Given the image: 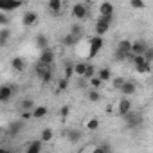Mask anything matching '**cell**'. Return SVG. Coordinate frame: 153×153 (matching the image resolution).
Returning a JSON list of instances; mask_svg holds the SVG:
<instances>
[{
    "label": "cell",
    "instance_id": "6da1fadb",
    "mask_svg": "<svg viewBox=\"0 0 153 153\" xmlns=\"http://www.w3.org/2000/svg\"><path fill=\"white\" fill-rule=\"evenodd\" d=\"M114 24V15H99L94 24V31L97 36H105Z\"/></svg>",
    "mask_w": 153,
    "mask_h": 153
},
{
    "label": "cell",
    "instance_id": "7a4b0ae2",
    "mask_svg": "<svg viewBox=\"0 0 153 153\" xmlns=\"http://www.w3.org/2000/svg\"><path fill=\"white\" fill-rule=\"evenodd\" d=\"M123 121H124L128 130H135V128H140L144 124V114L137 112V110H130L128 114L123 115Z\"/></svg>",
    "mask_w": 153,
    "mask_h": 153
},
{
    "label": "cell",
    "instance_id": "3957f363",
    "mask_svg": "<svg viewBox=\"0 0 153 153\" xmlns=\"http://www.w3.org/2000/svg\"><path fill=\"white\" fill-rule=\"evenodd\" d=\"M130 47H131V40H128V38H124V40H121V42L117 43V47H115V52H114V58H115L117 61H124V59H128V58H131L133 54L130 52Z\"/></svg>",
    "mask_w": 153,
    "mask_h": 153
},
{
    "label": "cell",
    "instance_id": "277c9868",
    "mask_svg": "<svg viewBox=\"0 0 153 153\" xmlns=\"http://www.w3.org/2000/svg\"><path fill=\"white\" fill-rule=\"evenodd\" d=\"M34 74H36V78H38L43 85H47V83L52 81V67H49V65H43V63L36 61V65H34Z\"/></svg>",
    "mask_w": 153,
    "mask_h": 153
},
{
    "label": "cell",
    "instance_id": "5b68a950",
    "mask_svg": "<svg viewBox=\"0 0 153 153\" xmlns=\"http://www.w3.org/2000/svg\"><path fill=\"white\" fill-rule=\"evenodd\" d=\"M130 59L133 61V67H135V70H137L139 74H149V70H151V63L146 61V59L142 58V54H133Z\"/></svg>",
    "mask_w": 153,
    "mask_h": 153
},
{
    "label": "cell",
    "instance_id": "8992f818",
    "mask_svg": "<svg viewBox=\"0 0 153 153\" xmlns=\"http://www.w3.org/2000/svg\"><path fill=\"white\" fill-rule=\"evenodd\" d=\"M88 16V6L83 4V2H76L72 6V18L78 20V22H83L85 18Z\"/></svg>",
    "mask_w": 153,
    "mask_h": 153
},
{
    "label": "cell",
    "instance_id": "52a82bcc",
    "mask_svg": "<svg viewBox=\"0 0 153 153\" xmlns=\"http://www.w3.org/2000/svg\"><path fill=\"white\" fill-rule=\"evenodd\" d=\"M24 6V0H0V11L13 13Z\"/></svg>",
    "mask_w": 153,
    "mask_h": 153
},
{
    "label": "cell",
    "instance_id": "ba28073f",
    "mask_svg": "<svg viewBox=\"0 0 153 153\" xmlns=\"http://www.w3.org/2000/svg\"><path fill=\"white\" fill-rule=\"evenodd\" d=\"M38 61H40V63H43V65H49V67H52V65H54V61H56V52H54L51 47H47V49L40 51Z\"/></svg>",
    "mask_w": 153,
    "mask_h": 153
},
{
    "label": "cell",
    "instance_id": "9c48e42d",
    "mask_svg": "<svg viewBox=\"0 0 153 153\" xmlns=\"http://www.w3.org/2000/svg\"><path fill=\"white\" fill-rule=\"evenodd\" d=\"M24 126H25V123H24L22 119H20V121H13V123L7 126V130H6L7 137H9V139H15V137H18V135L22 133Z\"/></svg>",
    "mask_w": 153,
    "mask_h": 153
},
{
    "label": "cell",
    "instance_id": "30bf717a",
    "mask_svg": "<svg viewBox=\"0 0 153 153\" xmlns=\"http://www.w3.org/2000/svg\"><path fill=\"white\" fill-rule=\"evenodd\" d=\"M15 92H16L15 85H2L0 87V103H9L13 99Z\"/></svg>",
    "mask_w": 153,
    "mask_h": 153
},
{
    "label": "cell",
    "instance_id": "8fae6325",
    "mask_svg": "<svg viewBox=\"0 0 153 153\" xmlns=\"http://www.w3.org/2000/svg\"><path fill=\"white\" fill-rule=\"evenodd\" d=\"M119 92H121L123 96L130 97V96H133V94L137 92V83H135L133 79H124L123 85L119 87Z\"/></svg>",
    "mask_w": 153,
    "mask_h": 153
},
{
    "label": "cell",
    "instance_id": "7c38bea8",
    "mask_svg": "<svg viewBox=\"0 0 153 153\" xmlns=\"http://www.w3.org/2000/svg\"><path fill=\"white\" fill-rule=\"evenodd\" d=\"M115 110H117V114L123 117L124 114H128L130 110H131V101H130V97H126V96H123L119 101H117V105H115Z\"/></svg>",
    "mask_w": 153,
    "mask_h": 153
},
{
    "label": "cell",
    "instance_id": "4fadbf2b",
    "mask_svg": "<svg viewBox=\"0 0 153 153\" xmlns=\"http://www.w3.org/2000/svg\"><path fill=\"white\" fill-rule=\"evenodd\" d=\"M149 43L144 40V38H137V40H133L131 42V47H130V52L131 54H142L144 51H146V47H148Z\"/></svg>",
    "mask_w": 153,
    "mask_h": 153
},
{
    "label": "cell",
    "instance_id": "5bb4252c",
    "mask_svg": "<svg viewBox=\"0 0 153 153\" xmlns=\"http://www.w3.org/2000/svg\"><path fill=\"white\" fill-rule=\"evenodd\" d=\"M38 20H40V16H38V13H34V11H25L24 16H22V24H24L25 27H33L34 24H38Z\"/></svg>",
    "mask_w": 153,
    "mask_h": 153
},
{
    "label": "cell",
    "instance_id": "9a60e30c",
    "mask_svg": "<svg viewBox=\"0 0 153 153\" xmlns=\"http://www.w3.org/2000/svg\"><path fill=\"white\" fill-rule=\"evenodd\" d=\"M83 139V130H79V128H68L67 130V140L68 142H78V140H81Z\"/></svg>",
    "mask_w": 153,
    "mask_h": 153
},
{
    "label": "cell",
    "instance_id": "2e32d148",
    "mask_svg": "<svg viewBox=\"0 0 153 153\" xmlns=\"http://www.w3.org/2000/svg\"><path fill=\"white\" fill-rule=\"evenodd\" d=\"M25 65H27V61H25L22 56H15V58L11 59V63H9V67H11L15 72H24V70H25Z\"/></svg>",
    "mask_w": 153,
    "mask_h": 153
},
{
    "label": "cell",
    "instance_id": "e0dca14e",
    "mask_svg": "<svg viewBox=\"0 0 153 153\" xmlns=\"http://www.w3.org/2000/svg\"><path fill=\"white\" fill-rule=\"evenodd\" d=\"M11 36L13 33L9 27H0V47H7L11 42Z\"/></svg>",
    "mask_w": 153,
    "mask_h": 153
},
{
    "label": "cell",
    "instance_id": "ac0fdd59",
    "mask_svg": "<svg viewBox=\"0 0 153 153\" xmlns=\"http://www.w3.org/2000/svg\"><path fill=\"white\" fill-rule=\"evenodd\" d=\"M24 149H25V153H40V151H43V142H42L40 139L31 140Z\"/></svg>",
    "mask_w": 153,
    "mask_h": 153
},
{
    "label": "cell",
    "instance_id": "d6986e66",
    "mask_svg": "<svg viewBox=\"0 0 153 153\" xmlns=\"http://www.w3.org/2000/svg\"><path fill=\"white\" fill-rule=\"evenodd\" d=\"M96 76L103 81V83H106V81H110L112 78H114V74H112V70H110V67H101V68H97V72H96Z\"/></svg>",
    "mask_w": 153,
    "mask_h": 153
},
{
    "label": "cell",
    "instance_id": "ffe728a7",
    "mask_svg": "<svg viewBox=\"0 0 153 153\" xmlns=\"http://www.w3.org/2000/svg\"><path fill=\"white\" fill-rule=\"evenodd\" d=\"M76 40H81V38H85V27H83V24H72V27H70V31H68Z\"/></svg>",
    "mask_w": 153,
    "mask_h": 153
},
{
    "label": "cell",
    "instance_id": "44dd1931",
    "mask_svg": "<svg viewBox=\"0 0 153 153\" xmlns=\"http://www.w3.org/2000/svg\"><path fill=\"white\" fill-rule=\"evenodd\" d=\"M31 114H33V119H43V117L49 114V108L43 106V105H40V106L34 105V108L31 110Z\"/></svg>",
    "mask_w": 153,
    "mask_h": 153
},
{
    "label": "cell",
    "instance_id": "7402d4cb",
    "mask_svg": "<svg viewBox=\"0 0 153 153\" xmlns=\"http://www.w3.org/2000/svg\"><path fill=\"white\" fill-rule=\"evenodd\" d=\"M101 97H103V94L99 92V88H90V87H88L87 99H88L90 103H99V101H101Z\"/></svg>",
    "mask_w": 153,
    "mask_h": 153
},
{
    "label": "cell",
    "instance_id": "603a6c76",
    "mask_svg": "<svg viewBox=\"0 0 153 153\" xmlns=\"http://www.w3.org/2000/svg\"><path fill=\"white\" fill-rule=\"evenodd\" d=\"M114 4L108 2V0H105V2L99 4V15H114Z\"/></svg>",
    "mask_w": 153,
    "mask_h": 153
},
{
    "label": "cell",
    "instance_id": "cb8c5ba5",
    "mask_svg": "<svg viewBox=\"0 0 153 153\" xmlns=\"http://www.w3.org/2000/svg\"><path fill=\"white\" fill-rule=\"evenodd\" d=\"M47 7H49V11H51V13L58 15V13H61L63 2H61V0H49V2H47Z\"/></svg>",
    "mask_w": 153,
    "mask_h": 153
},
{
    "label": "cell",
    "instance_id": "d4e9b609",
    "mask_svg": "<svg viewBox=\"0 0 153 153\" xmlns=\"http://www.w3.org/2000/svg\"><path fill=\"white\" fill-rule=\"evenodd\" d=\"M34 45H36V49H38V51H43V49H47V47H49V38H47L45 34H38V36H36V40H34Z\"/></svg>",
    "mask_w": 153,
    "mask_h": 153
},
{
    "label": "cell",
    "instance_id": "484cf974",
    "mask_svg": "<svg viewBox=\"0 0 153 153\" xmlns=\"http://www.w3.org/2000/svg\"><path fill=\"white\" fill-rule=\"evenodd\" d=\"M54 139V130L52 128H43L42 131H40V140L45 144V142H51Z\"/></svg>",
    "mask_w": 153,
    "mask_h": 153
},
{
    "label": "cell",
    "instance_id": "4316f807",
    "mask_svg": "<svg viewBox=\"0 0 153 153\" xmlns=\"http://www.w3.org/2000/svg\"><path fill=\"white\" fill-rule=\"evenodd\" d=\"M85 67H87V61L74 63V76H76V78H83V74H85Z\"/></svg>",
    "mask_w": 153,
    "mask_h": 153
},
{
    "label": "cell",
    "instance_id": "83f0119b",
    "mask_svg": "<svg viewBox=\"0 0 153 153\" xmlns=\"http://www.w3.org/2000/svg\"><path fill=\"white\" fill-rule=\"evenodd\" d=\"M96 72H97L96 65H94V63H87V67H85V74H83V78H85V79H90V78H94V76H96Z\"/></svg>",
    "mask_w": 153,
    "mask_h": 153
},
{
    "label": "cell",
    "instance_id": "f1b7e54d",
    "mask_svg": "<svg viewBox=\"0 0 153 153\" xmlns=\"http://www.w3.org/2000/svg\"><path fill=\"white\" fill-rule=\"evenodd\" d=\"M97 128H99V119L97 117H90L85 123V130H88V131H96Z\"/></svg>",
    "mask_w": 153,
    "mask_h": 153
},
{
    "label": "cell",
    "instance_id": "f546056e",
    "mask_svg": "<svg viewBox=\"0 0 153 153\" xmlns=\"http://www.w3.org/2000/svg\"><path fill=\"white\" fill-rule=\"evenodd\" d=\"M63 74H65V78H67V79L72 78V76H74V61H67V63H65Z\"/></svg>",
    "mask_w": 153,
    "mask_h": 153
},
{
    "label": "cell",
    "instance_id": "4dcf8cb0",
    "mask_svg": "<svg viewBox=\"0 0 153 153\" xmlns=\"http://www.w3.org/2000/svg\"><path fill=\"white\" fill-rule=\"evenodd\" d=\"M9 25H11V16H9V13L0 11V27H9Z\"/></svg>",
    "mask_w": 153,
    "mask_h": 153
},
{
    "label": "cell",
    "instance_id": "1f68e13d",
    "mask_svg": "<svg viewBox=\"0 0 153 153\" xmlns=\"http://www.w3.org/2000/svg\"><path fill=\"white\" fill-rule=\"evenodd\" d=\"M20 108H22V110H29V112H31V110L34 108V101H33V99H29V97H25V99H22Z\"/></svg>",
    "mask_w": 153,
    "mask_h": 153
},
{
    "label": "cell",
    "instance_id": "d6a6232c",
    "mask_svg": "<svg viewBox=\"0 0 153 153\" xmlns=\"http://www.w3.org/2000/svg\"><path fill=\"white\" fill-rule=\"evenodd\" d=\"M130 7H131V9L140 11V9H144V7H146V2H144V0H130Z\"/></svg>",
    "mask_w": 153,
    "mask_h": 153
},
{
    "label": "cell",
    "instance_id": "836d02e7",
    "mask_svg": "<svg viewBox=\"0 0 153 153\" xmlns=\"http://www.w3.org/2000/svg\"><path fill=\"white\" fill-rule=\"evenodd\" d=\"M78 42H79V40H76V38H74L70 33H68V34L63 38V45H67V47H74V45L78 43Z\"/></svg>",
    "mask_w": 153,
    "mask_h": 153
},
{
    "label": "cell",
    "instance_id": "e575fe53",
    "mask_svg": "<svg viewBox=\"0 0 153 153\" xmlns=\"http://www.w3.org/2000/svg\"><path fill=\"white\" fill-rule=\"evenodd\" d=\"M88 87H90V88H101V87H103V81L97 78V76H94V78L88 79Z\"/></svg>",
    "mask_w": 153,
    "mask_h": 153
},
{
    "label": "cell",
    "instance_id": "d590c367",
    "mask_svg": "<svg viewBox=\"0 0 153 153\" xmlns=\"http://www.w3.org/2000/svg\"><path fill=\"white\" fill-rule=\"evenodd\" d=\"M142 58L146 59V61H149V63H153V47H146V51L142 52Z\"/></svg>",
    "mask_w": 153,
    "mask_h": 153
},
{
    "label": "cell",
    "instance_id": "8d00e7d4",
    "mask_svg": "<svg viewBox=\"0 0 153 153\" xmlns=\"http://www.w3.org/2000/svg\"><path fill=\"white\" fill-rule=\"evenodd\" d=\"M68 81H70V79H67V78H61V79L58 81V92H63V90H67V88H68Z\"/></svg>",
    "mask_w": 153,
    "mask_h": 153
},
{
    "label": "cell",
    "instance_id": "74e56055",
    "mask_svg": "<svg viewBox=\"0 0 153 153\" xmlns=\"http://www.w3.org/2000/svg\"><path fill=\"white\" fill-rule=\"evenodd\" d=\"M94 151L96 153H108V151H112V146L110 144H101V146H96Z\"/></svg>",
    "mask_w": 153,
    "mask_h": 153
},
{
    "label": "cell",
    "instance_id": "f35d334b",
    "mask_svg": "<svg viewBox=\"0 0 153 153\" xmlns=\"http://www.w3.org/2000/svg\"><path fill=\"white\" fill-rule=\"evenodd\" d=\"M110 81H112V87H114V88H117V90H119V87H121V85H123V81H124V78H112V79H110Z\"/></svg>",
    "mask_w": 153,
    "mask_h": 153
},
{
    "label": "cell",
    "instance_id": "ab89813d",
    "mask_svg": "<svg viewBox=\"0 0 153 153\" xmlns=\"http://www.w3.org/2000/svg\"><path fill=\"white\" fill-rule=\"evenodd\" d=\"M68 114H70V106L68 105H65V106H61V110H59V115L65 119V117H68Z\"/></svg>",
    "mask_w": 153,
    "mask_h": 153
},
{
    "label": "cell",
    "instance_id": "60d3db41",
    "mask_svg": "<svg viewBox=\"0 0 153 153\" xmlns=\"http://www.w3.org/2000/svg\"><path fill=\"white\" fill-rule=\"evenodd\" d=\"M4 133H6V130H4L2 126H0V139H2V135H4Z\"/></svg>",
    "mask_w": 153,
    "mask_h": 153
}]
</instances>
